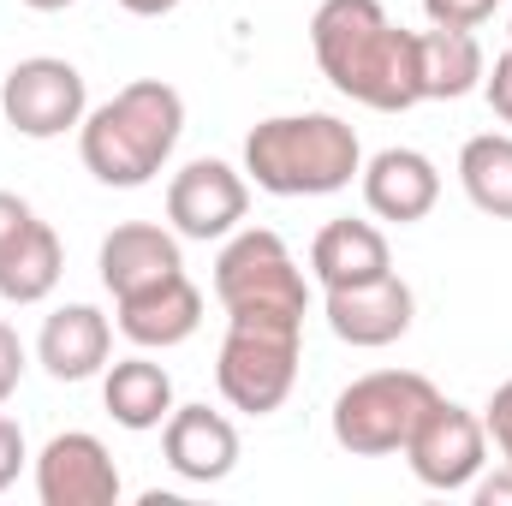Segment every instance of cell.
Instances as JSON below:
<instances>
[{
    "label": "cell",
    "mask_w": 512,
    "mask_h": 506,
    "mask_svg": "<svg viewBox=\"0 0 512 506\" xmlns=\"http://www.w3.org/2000/svg\"><path fill=\"white\" fill-rule=\"evenodd\" d=\"M310 54L340 96L376 114H405L423 102L417 30L393 24L382 0H322L310 18Z\"/></svg>",
    "instance_id": "6da1fadb"
},
{
    "label": "cell",
    "mask_w": 512,
    "mask_h": 506,
    "mask_svg": "<svg viewBox=\"0 0 512 506\" xmlns=\"http://www.w3.org/2000/svg\"><path fill=\"white\" fill-rule=\"evenodd\" d=\"M179 137H185V96L161 78H137L126 90H114L102 108L84 114L78 155L102 185L137 191L173 161Z\"/></svg>",
    "instance_id": "7a4b0ae2"
},
{
    "label": "cell",
    "mask_w": 512,
    "mask_h": 506,
    "mask_svg": "<svg viewBox=\"0 0 512 506\" xmlns=\"http://www.w3.org/2000/svg\"><path fill=\"white\" fill-rule=\"evenodd\" d=\"M364 173V143L340 114H274L245 137V179L268 197H334Z\"/></svg>",
    "instance_id": "3957f363"
},
{
    "label": "cell",
    "mask_w": 512,
    "mask_h": 506,
    "mask_svg": "<svg viewBox=\"0 0 512 506\" xmlns=\"http://www.w3.org/2000/svg\"><path fill=\"white\" fill-rule=\"evenodd\" d=\"M215 298H221L227 322L304 328V316H310L304 268L286 251V239L268 227H239L227 239V251L215 256Z\"/></svg>",
    "instance_id": "277c9868"
},
{
    "label": "cell",
    "mask_w": 512,
    "mask_h": 506,
    "mask_svg": "<svg viewBox=\"0 0 512 506\" xmlns=\"http://www.w3.org/2000/svg\"><path fill=\"white\" fill-rule=\"evenodd\" d=\"M435 381L417 376V370H376V376H358L340 399H334V441L352 453V459H387V453H405L417 417L435 405Z\"/></svg>",
    "instance_id": "5b68a950"
},
{
    "label": "cell",
    "mask_w": 512,
    "mask_h": 506,
    "mask_svg": "<svg viewBox=\"0 0 512 506\" xmlns=\"http://www.w3.org/2000/svg\"><path fill=\"white\" fill-rule=\"evenodd\" d=\"M298 352H304V328H268V322H227L221 358H215V387L233 411L268 417L286 405L292 381H298Z\"/></svg>",
    "instance_id": "8992f818"
},
{
    "label": "cell",
    "mask_w": 512,
    "mask_h": 506,
    "mask_svg": "<svg viewBox=\"0 0 512 506\" xmlns=\"http://www.w3.org/2000/svg\"><path fill=\"white\" fill-rule=\"evenodd\" d=\"M0 114H6V126L18 137H36V143L66 137V131L84 126V114H90L84 72L72 60H60V54H30V60H18L6 72Z\"/></svg>",
    "instance_id": "52a82bcc"
},
{
    "label": "cell",
    "mask_w": 512,
    "mask_h": 506,
    "mask_svg": "<svg viewBox=\"0 0 512 506\" xmlns=\"http://www.w3.org/2000/svg\"><path fill=\"white\" fill-rule=\"evenodd\" d=\"M405 465L435 495L471 489L483 477V465H489V429H483V417L471 405H459V399H435L417 417L411 441H405Z\"/></svg>",
    "instance_id": "ba28073f"
},
{
    "label": "cell",
    "mask_w": 512,
    "mask_h": 506,
    "mask_svg": "<svg viewBox=\"0 0 512 506\" xmlns=\"http://www.w3.org/2000/svg\"><path fill=\"white\" fill-rule=\"evenodd\" d=\"M245 215H251V179L239 167L215 161V155L185 161L167 185V221H173L179 239H197V245L233 239Z\"/></svg>",
    "instance_id": "9c48e42d"
},
{
    "label": "cell",
    "mask_w": 512,
    "mask_h": 506,
    "mask_svg": "<svg viewBox=\"0 0 512 506\" xmlns=\"http://www.w3.org/2000/svg\"><path fill=\"white\" fill-rule=\"evenodd\" d=\"M36 501L42 506H114L120 465L90 429H66L36 453Z\"/></svg>",
    "instance_id": "30bf717a"
},
{
    "label": "cell",
    "mask_w": 512,
    "mask_h": 506,
    "mask_svg": "<svg viewBox=\"0 0 512 506\" xmlns=\"http://www.w3.org/2000/svg\"><path fill=\"white\" fill-rule=\"evenodd\" d=\"M322 316H328L334 340H346V346H358V352H382V346H393V340L411 334V322H417V292H411L399 274H382V280L328 292Z\"/></svg>",
    "instance_id": "8fae6325"
},
{
    "label": "cell",
    "mask_w": 512,
    "mask_h": 506,
    "mask_svg": "<svg viewBox=\"0 0 512 506\" xmlns=\"http://www.w3.org/2000/svg\"><path fill=\"white\" fill-rule=\"evenodd\" d=\"M114 316H120V334L137 352H173L203 328V292L179 268V274H167V280H155L143 292L114 298Z\"/></svg>",
    "instance_id": "7c38bea8"
},
{
    "label": "cell",
    "mask_w": 512,
    "mask_h": 506,
    "mask_svg": "<svg viewBox=\"0 0 512 506\" xmlns=\"http://www.w3.org/2000/svg\"><path fill=\"white\" fill-rule=\"evenodd\" d=\"M161 453L185 483H227L239 471V429L233 417L209 411V405H173V417L161 423Z\"/></svg>",
    "instance_id": "4fadbf2b"
},
{
    "label": "cell",
    "mask_w": 512,
    "mask_h": 506,
    "mask_svg": "<svg viewBox=\"0 0 512 506\" xmlns=\"http://www.w3.org/2000/svg\"><path fill=\"white\" fill-rule=\"evenodd\" d=\"M358 185H364L370 215H376V221H399V227L423 221V215L441 203V173H435V161H429L423 149H405V143L370 155L364 173H358Z\"/></svg>",
    "instance_id": "5bb4252c"
},
{
    "label": "cell",
    "mask_w": 512,
    "mask_h": 506,
    "mask_svg": "<svg viewBox=\"0 0 512 506\" xmlns=\"http://www.w3.org/2000/svg\"><path fill=\"white\" fill-rule=\"evenodd\" d=\"M114 358V322L96 304H60L36 334V364L54 381H90Z\"/></svg>",
    "instance_id": "9a60e30c"
},
{
    "label": "cell",
    "mask_w": 512,
    "mask_h": 506,
    "mask_svg": "<svg viewBox=\"0 0 512 506\" xmlns=\"http://www.w3.org/2000/svg\"><path fill=\"white\" fill-rule=\"evenodd\" d=\"M179 268H185L179 233H167V227H155V221H120V227L102 239V251H96V274H102V286H108L114 298L143 292V286H155V280H167V274H179Z\"/></svg>",
    "instance_id": "2e32d148"
},
{
    "label": "cell",
    "mask_w": 512,
    "mask_h": 506,
    "mask_svg": "<svg viewBox=\"0 0 512 506\" xmlns=\"http://www.w3.org/2000/svg\"><path fill=\"white\" fill-rule=\"evenodd\" d=\"M310 274L322 280V292H340V286H364V280H382L393 274V251H387V233L376 221H328L310 245Z\"/></svg>",
    "instance_id": "e0dca14e"
},
{
    "label": "cell",
    "mask_w": 512,
    "mask_h": 506,
    "mask_svg": "<svg viewBox=\"0 0 512 506\" xmlns=\"http://www.w3.org/2000/svg\"><path fill=\"white\" fill-rule=\"evenodd\" d=\"M483 42L477 30H417V84H423V102H459L471 90H483Z\"/></svg>",
    "instance_id": "ac0fdd59"
},
{
    "label": "cell",
    "mask_w": 512,
    "mask_h": 506,
    "mask_svg": "<svg viewBox=\"0 0 512 506\" xmlns=\"http://www.w3.org/2000/svg\"><path fill=\"white\" fill-rule=\"evenodd\" d=\"M102 405H108V417L131 429V435H143V429H161L167 417H173V376L155 364V358H120V364H108L102 370Z\"/></svg>",
    "instance_id": "d6986e66"
},
{
    "label": "cell",
    "mask_w": 512,
    "mask_h": 506,
    "mask_svg": "<svg viewBox=\"0 0 512 506\" xmlns=\"http://www.w3.org/2000/svg\"><path fill=\"white\" fill-rule=\"evenodd\" d=\"M66 274V251H60V233L48 221H30V233L0 256V298L6 304H42Z\"/></svg>",
    "instance_id": "ffe728a7"
},
{
    "label": "cell",
    "mask_w": 512,
    "mask_h": 506,
    "mask_svg": "<svg viewBox=\"0 0 512 506\" xmlns=\"http://www.w3.org/2000/svg\"><path fill=\"white\" fill-rule=\"evenodd\" d=\"M459 185L465 197L495 215V221H512V137L507 131H483L459 149Z\"/></svg>",
    "instance_id": "44dd1931"
},
{
    "label": "cell",
    "mask_w": 512,
    "mask_h": 506,
    "mask_svg": "<svg viewBox=\"0 0 512 506\" xmlns=\"http://www.w3.org/2000/svg\"><path fill=\"white\" fill-rule=\"evenodd\" d=\"M423 12L441 30H477V24H489L501 12V0H423Z\"/></svg>",
    "instance_id": "7402d4cb"
},
{
    "label": "cell",
    "mask_w": 512,
    "mask_h": 506,
    "mask_svg": "<svg viewBox=\"0 0 512 506\" xmlns=\"http://www.w3.org/2000/svg\"><path fill=\"white\" fill-rule=\"evenodd\" d=\"M483 429H489L501 465H512V381H501V387L489 393V405H483Z\"/></svg>",
    "instance_id": "603a6c76"
},
{
    "label": "cell",
    "mask_w": 512,
    "mask_h": 506,
    "mask_svg": "<svg viewBox=\"0 0 512 506\" xmlns=\"http://www.w3.org/2000/svg\"><path fill=\"white\" fill-rule=\"evenodd\" d=\"M24 459H30V447H24V429L0 411V495L18 483V471H24Z\"/></svg>",
    "instance_id": "cb8c5ba5"
},
{
    "label": "cell",
    "mask_w": 512,
    "mask_h": 506,
    "mask_svg": "<svg viewBox=\"0 0 512 506\" xmlns=\"http://www.w3.org/2000/svg\"><path fill=\"white\" fill-rule=\"evenodd\" d=\"M24 364H30V358H24V340H18V334L0 322V405L18 393V381H24Z\"/></svg>",
    "instance_id": "d4e9b609"
},
{
    "label": "cell",
    "mask_w": 512,
    "mask_h": 506,
    "mask_svg": "<svg viewBox=\"0 0 512 506\" xmlns=\"http://www.w3.org/2000/svg\"><path fill=\"white\" fill-rule=\"evenodd\" d=\"M483 96H489V108H495V120H507L512 126V48L483 72Z\"/></svg>",
    "instance_id": "484cf974"
},
{
    "label": "cell",
    "mask_w": 512,
    "mask_h": 506,
    "mask_svg": "<svg viewBox=\"0 0 512 506\" xmlns=\"http://www.w3.org/2000/svg\"><path fill=\"white\" fill-rule=\"evenodd\" d=\"M30 221H36V209L24 203V197H12V191H0V256L12 251L24 233H30Z\"/></svg>",
    "instance_id": "4316f807"
},
{
    "label": "cell",
    "mask_w": 512,
    "mask_h": 506,
    "mask_svg": "<svg viewBox=\"0 0 512 506\" xmlns=\"http://www.w3.org/2000/svg\"><path fill=\"white\" fill-rule=\"evenodd\" d=\"M471 495H477V506H512V465H501L495 477H477Z\"/></svg>",
    "instance_id": "83f0119b"
},
{
    "label": "cell",
    "mask_w": 512,
    "mask_h": 506,
    "mask_svg": "<svg viewBox=\"0 0 512 506\" xmlns=\"http://www.w3.org/2000/svg\"><path fill=\"white\" fill-rule=\"evenodd\" d=\"M120 6H126L131 18H167V12H173L179 0H120Z\"/></svg>",
    "instance_id": "f1b7e54d"
},
{
    "label": "cell",
    "mask_w": 512,
    "mask_h": 506,
    "mask_svg": "<svg viewBox=\"0 0 512 506\" xmlns=\"http://www.w3.org/2000/svg\"><path fill=\"white\" fill-rule=\"evenodd\" d=\"M30 12H66V6H78V0H24Z\"/></svg>",
    "instance_id": "f546056e"
},
{
    "label": "cell",
    "mask_w": 512,
    "mask_h": 506,
    "mask_svg": "<svg viewBox=\"0 0 512 506\" xmlns=\"http://www.w3.org/2000/svg\"><path fill=\"white\" fill-rule=\"evenodd\" d=\"M507 36H512V30H507ZM507 48H512V42H507Z\"/></svg>",
    "instance_id": "4dcf8cb0"
}]
</instances>
